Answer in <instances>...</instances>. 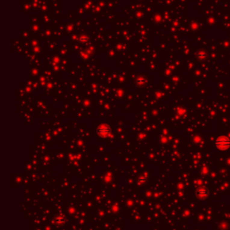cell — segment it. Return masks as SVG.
Wrapping results in <instances>:
<instances>
[{
    "mask_svg": "<svg viewBox=\"0 0 230 230\" xmlns=\"http://www.w3.org/2000/svg\"><path fill=\"white\" fill-rule=\"evenodd\" d=\"M216 145L220 149H227V148H229L230 146L229 138H227V137H222V138H220L217 140Z\"/></svg>",
    "mask_w": 230,
    "mask_h": 230,
    "instance_id": "cell-1",
    "label": "cell"
}]
</instances>
